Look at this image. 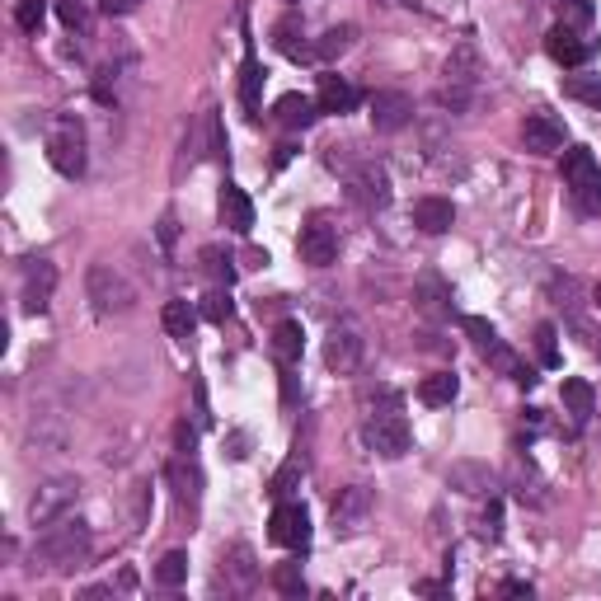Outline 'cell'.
Returning <instances> with one entry per match:
<instances>
[{"label": "cell", "mask_w": 601, "mask_h": 601, "mask_svg": "<svg viewBox=\"0 0 601 601\" xmlns=\"http://www.w3.org/2000/svg\"><path fill=\"white\" fill-rule=\"evenodd\" d=\"M90 522L85 517H71L66 512L62 522H52L43 526V536H38V559H43L47 569H57V573H71L85 564V555H90Z\"/></svg>", "instance_id": "obj_1"}, {"label": "cell", "mask_w": 601, "mask_h": 601, "mask_svg": "<svg viewBox=\"0 0 601 601\" xmlns=\"http://www.w3.org/2000/svg\"><path fill=\"white\" fill-rule=\"evenodd\" d=\"M47 160L52 170L66 174V179H80L85 165H90V141H85V123L76 113H57L47 123Z\"/></svg>", "instance_id": "obj_2"}, {"label": "cell", "mask_w": 601, "mask_h": 601, "mask_svg": "<svg viewBox=\"0 0 601 601\" xmlns=\"http://www.w3.org/2000/svg\"><path fill=\"white\" fill-rule=\"evenodd\" d=\"M85 296L94 301L99 315H127V310L137 306V287H132L113 263H90V273H85Z\"/></svg>", "instance_id": "obj_3"}, {"label": "cell", "mask_w": 601, "mask_h": 601, "mask_svg": "<svg viewBox=\"0 0 601 601\" xmlns=\"http://www.w3.org/2000/svg\"><path fill=\"white\" fill-rule=\"evenodd\" d=\"M76 498H80V479H76V475L43 479V484L33 489V498H29V522H33V526L62 522L66 512L76 508Z\"/></svg>", "instance_id": "obj_4"}, {"label": "cell", "mask_w": 601, "mask_h": 601, "mask_svg": "<svg viewBox=\"0 0 601 601\" xmlns=\"http://www.w3.org/2000/svg\"><path fill=\"white\" fill-rule=\"evenodd\" d=\"M409 442H414V432H409V418L400 414V404H390V409L367 418V447L376 451V456L400 461L404 451H409Z\"/></svg>", "instance_id": "obj_5"}, {"label": "cell", "mask_w": 601, "mask_h": 601, "mask_svg": "<svg viewBox=\"0 0 601 601\" xmlns=\"http://www.w3.org/2000/svg\"><path fill=\"white\" fill-rule=\"evenodd\" d=\"M362 353H367V339H362V329L353 320H343L329 329V339H324V367L339 371V376H353L362 367Z\"/></svg>", "instance_id": "obj_6"}, {"label": "cell", "mask_w": 601, "mask_h": 601, "mask_svg": "<svg viewBox=\"0 0 601 601\" xmlns=\"http://www.w3.org/2000/svg\"><path fill=\"white\" fill-rule=\"evenodd\" d=\"M52 292H57V263L52 259L24 263V278H19V306H24V315H43L52 306Z\"/></svg>", "instance_id": "obj_7"}, {"label": "cell", "mask_w": 601, "mask_h": 601, "mask_svg": "<svg viewBox=\"0 0 601 601\" xmlns=\"http://www.w3.org/2000/svg\"><path fill=\"white\" fill-rule=\"evenodd\" d=\"M296 249H301V259H306L310 268H329V263L339 259V226H334L329 216H310L306 226H301Z\"/></svg>", "instance_id": "obj_8"}, {"label": "cell", "mask_w": 601, "mask_h": 601, "mask_svg": "<svg viewBox=\"0 0 601 601\" xmlns=\"http://www.w3.org/2000/svg\"><path fill=\"white\" fill-rule=\"evenodd\" d=\"M348 198H353L362 212H376V207H386V202H390V174H386V165H376V160H362V165L348 174Z\"/></svg>", "instance_id": "obj_9"}, {"label": "cell", "mask_w": 601, "mask_h": 601, "mask_svg": "<svg viewBox=\"0 0 601 601\" xmlns=\"http://www.w3.org/2000/svg\"><path fill=\"white\" fill-rule=\"evenodd\" d=\"M371 489L367 484H348V489H339V498H334V508H329V522H334V531L339 536H353V531H362L371 517Z\"/></svg>", "instance_id": "obj_10"}, {"label": "cell", "mask_w": 601, "mask_h": 601, "mask_svg": "<svg viewBox=\"0 0 601 601\" xmlns=\"http://www.w3.org/2000/svg\"><path fill=\"white\" fill-rule=\"evenodd\" d=\"M268 540L287 545V550H306L310 545V512L301 503H278L268 517Z\"/></svg>", "instance_id": "obj_11"}, {"label": "cell", "mask_w": 601, "mask_h": 601, "mask_svg": "<svg viewBox=\"0 0 601 601\" xmlns=\"http://www.w3.org/2000/svg\"><path fill=\"white\" fill-rule=\"evenodd\" d=\"M414 123V99L404 90H376L371 94V127L376 132H404V127Z\"/></svg>", "instance_id": "obj_12"}, {"label": "cell", "mask_w": 601, "mask_h": 601, "mask_svg": "<svg viewBox=\"0 0 601 601\" xmlns=\"http://www.w3.org/2000/svg\"><path fill=\"white\" fill-rule=\"evenodd\" d=\"M414 306L423 320H447L451 315V287L442 273H423V278L414 282Z\"/></svg>", "instance_id": "obj_13"}, {"label": "cell", "mask_w": 601, "mask_h": 601, "mask_svg": "<svg viewBox=\"0 0 601 601\" xmlns=\"http://www.w3.org/2000/svg\"><path fill=\"white\" fill-rule=\"evenodd\" d=\"M545 52H550L559 66H583L587 57L597 52V43H592V38H583V33L564 29V24H555V29H550V38H545Z\"/></svg>", "instance_id": "obj_14"}, {"label": "cell", "mask_w": 601, "mask_h": 601, "mask_svg": "<svg viewBox=\"0 0 601 601\" xmlns=\"http://www.w3.org/2000/svg\"><path fill=\"white\" fill-rule=\"evenodd\" d=\"M522 141H526V151H536V155H550L564 146V123H559L555 113H531L522 123Z\"/></svg>", "instance_id": "obj_15"}, {"label": "cell", "mask_w": 601, "mask_h": 601, "mask_svg": "<svg viewBox=\"0 0 601 601\" xmlns=\"http://www.w3.org/2000/svg\"><path fill=\"white\" fill-rule=\"evenodd\" d=\"M479 353H484V362H489V367L498 371V376H508V381H517V386H536V376H531V367H526L522 357L512 353L508 343L498 339H489V343H479Z\"/></svg>", "instance_id": "obj_16"}, {"label": "cell", "mask_w": 601, "mask_h": 601, "mask_svg": "<svg viewBox=\"0 0 601 601\" xmlns=\"http://www.w3.org/2000/svg\"><path fill=\"white\" fill-rule=\"evenodd\" d=\"M221 226L235 235H249V226H254V202H249V193L240 184H221Z\"/></svg>", "instance_id": "obj_17"}, {"label": "cell", "mask_w": 601, "mask_h": 601, "mask_svg": "<svg viewBox=\"0 0 601 601\" xmlns=\"http://www.w3.org/2000/svg\"><path fill=\"white\" fill-rule=\"evenodd\" d=\"M165 475H170L179 503H184V508H198V503H202V470H198V461H193V456H174Z\"/></svg>", "instance_id": "obj_18"}, {"label": "cell", "mask_w": 601, "mask_h": 601, "mask_svg": "<svg viewBox=\"0 0 601 601\" xmlns=\"http://www.w3.org/2000/svg\"><path fill=\"white\" fill-rule=\"evenodd\" d=\"M414 226L423 235H447L456 226V207L447 198H418L414 202Z\"/></svg>", "instance_id": "obj_19"}, {"label": "cell", "mask_w": 601, "mask_h": 601, "mask_svg": "<svg viewBox=\"0 0 601 601\" xmlns=\"http://www.w3.org/2000/svg\"><path fill=\"white\" fill-rule=\"evenodd\" d=\"M484 76V62H479V47L461 43L447 57V85H461V90H475V80Z\"/></svg>", "instance_id": "obj_20"}, {"label": "cell", "mask_w": 601, "mask_h": 601, "mask_svg": "<svg viewBox=\"0 0 601 601\" xmlns=\"http://www.w3.org/2000/svg\"><path fill=\"white\" fill-rule=\"evenodd\" d=\"M601 179V165H597V155L587 151V146H569L564 151V184L578 193V188H587V184H597Z\"/></svg>", "instance_id": "obj_21"}, {"label": "cell", "mask_w": 601, "mask_h": 601, "mask_svg": "<svg viewBox=\"0 0 601 601\" xmlns=\"http://www.w3.org/2000/svg\"><path fill=\"white\" fill-rule=\"evenodd\" d=\"M273 118H278L282 127H310L315 118H320V104L315 99H306V94H282L278 104H273Z\"/></svg>", "instance_id": "obj_22"}, {"label": "cell", "mask_w": 601, "mask_h": 601, "mask_svg": "<svg viewBox=\"0 0 601 601\" xmlns=\"http://www.w3.org/2000/svg\"><path fill=\"white\" fill-rule=\"evenodd\" d=\"M559 400H564V409H569V418L583 428L587 418L597 414V395H592V386H587L583 376H569L564 381V390H559Z\"/></svg>", "instance_id": "obj_23"}, {"label": "cell", "mask_w": 601, "mask_h": 601, "mask_svg": "<svg viewBox=\"0 0 601 601\" xmlns=\"http://www.w3.org/2000/svg\"><path fill=\"white\" fill-rule=\"evenodd\" d=\"M301 348H306L301 320H282L278 329H273V357H278V367H296V362H301Z\"/></svg>", "instance_id": "obj_24"}, {"label": "cell", "mask_w": 601, "mask_h": 601, "mask_svg": "<svg viewBox=\"0 0 601 601\" xmlns=\"http://www.w3.org/2000/svg\"><path fill=\"white\" fill-rule=\"evenodd\" d=\"M315 104H320V113H348V108H357V90L343 76H320Z\"/></svg>", "instance_id": "obj_25"}, {"label": "cell", "mask_w": 601, "mask_h": 601, "mask_svg": "<svg viewBox=\"0 0 601 601\" xmlns=\"http://www.w3.org/2000/svg\"><path fill=\"white\" fill-rule=\"evenodd\" d=\"M263 62L254 52H245V66H240V104H245L249 118H259V99H263Z\"/></svg>", "instance_id": "obj_26"}, {"label": "cell", "mask_w": 601, "mask_h": 601, "mask_svg": "<svg viewBox=\"0 0 601 601\" xmlns=\"http://www.w3.org/2000/svg\"><path fill=\"white\" fill-rule=\"evenodd\" d=\"M160 324H165V334H170V339L188 343V339H193V329H198V310L188 306V301H165Z\"/></svg>", "instance_id": "obj_27"}, {"label": "cell", "mask_w": 601, "mask_h": 601, "mask_svg": "<svg viewBox=\"0 0 601 601\" xmlns=\"http://www.w3.org/2000/svg\"><path fill=\"white\" fill-rule=\"evenodd\" d=\"M451 489H461V494H489V489H494V470H489V465H475V461L451 465Z\"/></svg>", "instance_id": "obj_28"}, {"label": "cell", "mask_w": 601, "mask_h": 601, "mask_svg": "<svg viewBox=\"0 0 601 601\" xmlns=\"http://www.w3.org/2000/svg\"><path fill=\"white\" fill-rule=\"evenodd\" d=\"M456 395H461V381H456L451 371H432V376H423V386H418V400L432 404V409L451 404Z\"/></svg>", "instance_id": "obj_29"}, {"label": "cell", "mask_w": 601, "mask_h": 601, "mask_svg": "<svg viewBox=\"0 0 601 601\" xmlns=\"http://www.w3.org/2000/svg\"><path fill=\"white\" fill-rule=\"evenodd\" d=\"M221 564H226V573L235 578V592H249V587L259 583V569H254V550H249V545H235Z\"/></svg>", "instance_id": "obj_30"}, {"label": "cell", "mask_w": 601, "mask_h": 601, "mask_svg": "<svg viewBox=\"0 0 601 601\" xmlns=\"http://www.w3.org/2000/svg\"><path fill=\"white\" fill-rule=\"evenodd\" d=\"M353 43H357V29H353V24H334V29L320 33V43H315V57L334 62V57H343V52H348Z\"/></svg>", "instance_id": "obj_31"}, {"label": "cell", "mask_w": 601, "mask_h": 601, "mask_svg": "<svg viewBox=\"0 0 601 601\" xmlns=\"http://www.w3.org/2000/svg\"><path fill=\"white\" fill-rule=\"evenodd\" d=\"M155 583H160V587H184L188 583V555H184V550L160 555V564H155Z\"/></svg>", "instance_id": "obj_32"}, {"label": "cell", "mask_w": 601, "mask_h": 601, "mask_svg": "<svg viewBox=\"0 0 601 601\" xmlns=\"http://www.w3.org/2000/svg\"><path fill=\"white\" fill-rule=\"evenodd\" d=\"M57 19H62L71 33H90L94 29L90 0H57Z\"/></svg>", "instance_id": "obj_33"}, {"label": "cell", "mask_w": 601, "mask_h": 601, "mask_svg": "<svg viewBox=\"0 0 601 601\" xmlns=\"http://www.w3.org/2000/svg\"><path fill=\"white\" fill-rule=\"evenodd\" d=\"M564 94L601 113V76H587V71H583V76H569V80H564Z\"/></svg>", "instance_id": "obj_34"}, {"label": "cell", "mask_w": 601, "mask_h": 601, "mask_svg": "<svg viewBox=\"0 0 601 601\" xmlns=\"http://www.w3.org/2000/svg\"><path fill=\"white\" fill-rule=\"evenodd\" d=\"M273 38H278V47L287 52V57H292V62H301V57H310V52H315V47L301 43V24H296L292 15H287L278 29H273Z\"/></svg>", "instance_id": "obj_35"}, {"label": "cell", "mask_w": 601, "mask_h": 601, "mask_svg": "<svg viewBox=\"0 0 601 601\" xmlns=\"http://www.w3.org/2000/svg\"><path fill=\"white\" fill-rule=\"evenodd\" d=\"M592 15H597L592 0H559V24H564V29L583 33L587 24H592Z\"/></svg>", "instance_id": "obj_36"}, {"label": "cell", "mask_w": 601, "mask_h": 601, "mask_svg": "<svg viewBox=\"0 0 601 601\" xmlns=\"http://www.w3.org/2000/svg\"><path fill=\"white\" fill-rule=\"evenodd\" d=\"M43 19H47V0H15V24L29 33V38H38Z\"/></svg>", "instance_id": "obj_37"}, {"label": "cell", "mask_w": 601, "mask_h": 601, "mask_svg": "<svg viewBox=\"0 0 601 601\" xmlns=\"http://www.w3.org/2000/svg\"><path fill=\"white\" fill-rule=\"evenodd\" d=\"M301 475H306V461H301V456H292V461H287V465L278 470V475H273L268 494H273V498H287V494L296 489V479H301Z\"/></svg>", "instance_id": "obj_38"}, {"label": "cell", "mask_w": 601, "mask_h": 601, "mask_svg": "<svg viewBox=\"0 0 601 601\" xmlns=\"http://www.w3.org/2000/svg\"><path fill=\"white\" fill-rule=\"evenodd\" d=\"M273 587H278L282 597H306V578H301V564H278V573H273Z\"/></svg>", "instance_id": "obj_39"}, {"label": "cell", "mask_w": 601, "mask_h": 601, "mask_svg": "<svg viewBox=\"0 0 601 601\" xmlns=\"http://www.w3.org/2000/svg\"><path fill=\"white\" fill-rule=\"evenodd\" d=\"M202 268L212 273L221 287H231L235 282V268H231V254H221V249H202Z\"/></svg>", "instance_id": "obj_40"}, {"label": "cell", "mask_w": 601, "mask_h": 601, "mask_svg": "<svg viewBox=\"0 0 601 601\" xmlns=\"http://www.w3.org/2000/svg\"><path fill=\"white\" fill-rule=\"evenodd\" d=\"M536 353H540V367H559V343H555V324H536Z\"/></svg>", "instance_id": "obj_41"}, {"label": "cell", "mask_w": 601, "mask_h": 601, "mask_svg": "<svg viewBox=\"0 0 601 601\" xmlns=\"http://www.w3.org/2000/svg\"><path fill=\"white\" fill-rule=\"evenodd\" d=\"M479 536H484V540H498V536H503V503H498V498L489 503V508H484V517H479Z\"/></svg>", "instance_id": "obj_42"}, {"label": "cell", "mask_w": 601, "mask_h": 601, "mask_svg": "<svg viewBox=\"0 0 601 601\" xmlns=\"http://www.w3.org/2000/svg\"><path fill=\"white\" fill-rule=\"evenodd\" d=\"M202 315H207L212 324H226V320H231V296H226V292H212L207 301H202Z\"/></svg>", "instance_id": "obj_43"}, {"label": "cell", "mask_w": 601, "mask_h": 601, "mask_svg": "<svg viewBox=\"0 0 601 601\" xmlns=\"http://www.w3.org/2000/svg\"><path fill=\"white\" fill-rule=\"evenodd\" d=\"M573 202H578V212L601 216V179H597V184H587V188H578V193H573Z\"/></svg>", "instance_id": "obj_44"}, {"label": "cell", "mask_w": 601, "mask_h": 601, "mask_svg": "<svg viewBox=\"0 0 601 601\" xmlns=\"http://www.w3.org/2000/svg\"><path fill=\"white\" fill-rule=\"evenodd\" d=\"M174 442H179V456H193V428H188V423L174 428Z\"/></svg>", "instance_id": "obj_45"}, {"label": "cell", "mask_w": 601, "mask_h": 601, "mask_svg": "<svg viewBox=\"0 0 601 601\" xmlns=\"http://www.w3.org/2000/svg\"><path fill=\"white\" fill-rule=\"evenodd\" d=\"M137 5H141V0H104V10H108V15H132Z\"/></svg>", "instance_id": "obj_46"}, {"label": "cell", "mask_w": 601, "mask_h": 601, "mask_svg": "<svg viewBox=\"0 0 601 601\" xmlns=\"http://www.w3.org/2000/svg\"><path fill=\"white\" fill-rule=\"evenodd\" d=\"M174 235H179V226H174V216H165V221H160V240H165V249L174 245Z\"/></svg>", "instance_id": "obj_47"}, {"label": "cell", "mask_w": 601, "mask_h": 601, "mask_svg": "<svg viewBox=\"0 0 601 601\" xmlns=\"http://www.w3.org/2000/svg\"><path fill=\"white\" fill-rule=\"evenodd\" d=\"M503 592L508 597H531V583H503Z\"/></svg>", "instance_id": "obj_48"}, {"label": "cell", "mask_w": 601, "mask_h": 601, "mask_svg": "<svg viewBox=\"0 0 601 601\" xmlns=\"http://www.w3.org/2000/svg\"><path fill=\"white\" fill-rule=\"evenodd\" d=\"M592 296H597V306H601V282H597V292H592Z\"/></svg>", "instance_id": "obj_49"}]
</instances>
